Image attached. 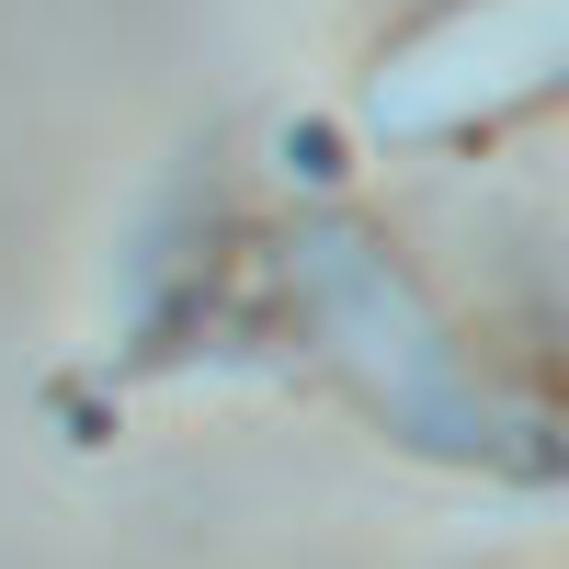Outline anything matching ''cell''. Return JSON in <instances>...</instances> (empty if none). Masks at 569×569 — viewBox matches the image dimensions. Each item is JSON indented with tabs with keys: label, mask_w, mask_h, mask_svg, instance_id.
<instances>
[{
	"label": "cell",
	"mask_w": 569,
	"mask_h": 569,
	"mask_svg": "<svg viewBox=\"0 0 569 569\" xmlns=\"http://www.w3.org/2000/svg\"><path fill=\"white\" fill-rule=\"evenodd\" d=\"M297 308H308V330H319L330 376H342V388L388 421V433L433 445V456H467V467L536 456V433H525V421H512L479 376L456 365L445 319L421 308V284L376 251L353 217L297 228Z\"/></svg>",
	"instance_id": "cell-1"
},
{
	"label": "cell",
	"mask_w": 569,
	"mask_h": 569,
	"mask_svg": "<svg viewBox=\"0 0 569 569\" xmlns=\"http://www.w3.org/2000/svg\"><path fill=\"white\" fill-rule=\"evenodd\" d=\"M569 80V0H445L365 69V126L388 149H456L536 114Z\"/></svg>",
	"instance_id": "cell-2"
}]
</instances>
